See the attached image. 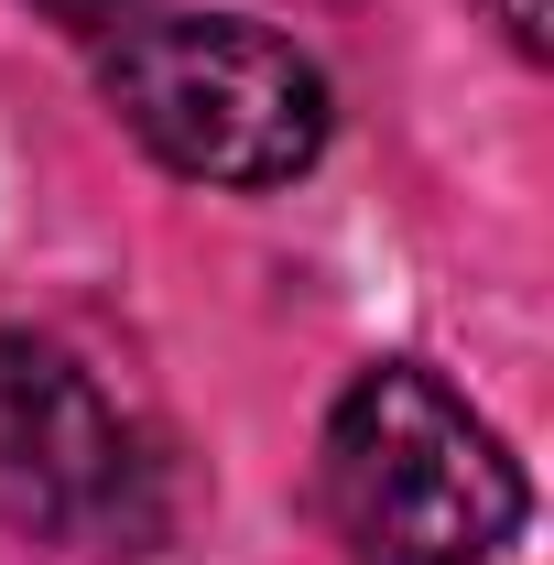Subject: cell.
<instances>
[{
	"label": "cell",
	"instance_id": "6da1fadb",
	"mask_svg": "<svg viewBox=\"0 0 554 565\" xmlns=\"http://www.w3.org/2000/svg\"><path fill=\"white\" fill-rule=\"evenodd\" d=\"M327 511L370 565H479L522 533V468L435 370H370L327 414Z\"/></svg>",
	"mask_w": 554,
	"mask_h": 565
},
{
	"label": "cell",
	"instance_id": "7a4b0ae2",
	"mask_svg": "<svg viewBox=\"0 0 554 565\" xmlns=\"http://www.w3.org/2000/svg\"><path fill=\"white\" fill-rule=\"evenodd\" d=\"M109 109L131 120L174 174L196 185H294L327 152V76L262 22L228 11H163V22H120L98 55Z\"/></svg>",
	"mask_w": 554,
	"mask_h": 565
},
{
	"label": "cell",
	"instance_id": "3957f363",
	"mask_svg": "<svg viewBox=\"0 0 554 565\" xmlns=\"http://www.w3.org/2000/svg\"><path fill=\"white\" fill-rule=\"evenodd\" d=\"M0 511L76 533V544L152 533L131 424L109 414V392L66 349H44L22 327H0Z\"/></svg>",
	"mask_w": 554,
	"mask_h": 565
},
{
	"label": "cell",
	"instance_id": "277c9868",
	"mask_svg": "<svg viewBox=\"0 0 554 565\" xmlns=\"http://www.w3.org/2000/svg\"><path fill=\"white\" fill-rule=\"evenodd\" d=\"M500 22H511V44H544V0H489Z\"/></svg>",
	"mask_w": 554,
	"mask_h": 565
},
{
	"label": "cell",
	"instance_id": "5b68a950",
	"mask_svg": "<svg viewBox=\"0 0 554 565\" xmlns=\"http://www.w3.org/2000/svg\"><path fill=\"white\" fill-rule=\"evenodd\" d=\"M44 11H76V22H98V11H120V0H44Z\"/></svg>",
	"mask_w": 554,
	"mask_h": 565
}]
</instances>
